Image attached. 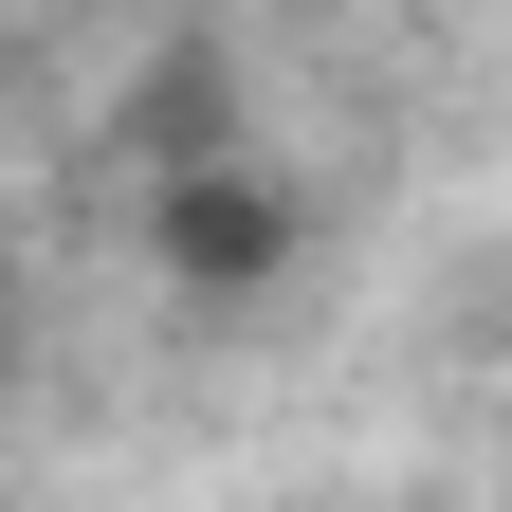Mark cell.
I'll list each match as a JSON object with an SVG mask.
<instances>
[{
  "mask_svg": "<svg viewBox=\"0 0 512 512\" xmlns=\"http://www.w3.org/2000/svg\"><path fill=\"white\" fill-rule=\"evenodd\" d=\"M147 256H165V293H183V311L275 293V275H293V183L256 165V147H220V165H165V183H147Z\"/></svg>",
  "mask_w": 512,
  "mask_h": 512,
  "instance_id": "cell-1",
  "label": "cell"
},
{
  "mask_svg": "<svg viewBox=\"0 0 512 512\" xmlns=\"http://www.w3.org/2000/svg\"><path fill=\"white\" fill-rule=\"evenodd\" d=\"M110 128H128V165H147V183H165V165H220V147H238V74H220V37L147 55V92H128Z\"/></svg>",
  "mask_w": 512,
  "mask_h": 512,
  "instance_id": "cell-2",
  "label": "cell"
},
{
  "mask_svg": "<svg viewBox=\"0 0 512 512\" xmlns=\"http://www.w3.org/2000/svg\"><path fill=\"white\" fill-rule=\"evenodd\" d=\"M0 366H19V275H0Z\"/></svg>",
  "mask_w": 512,
  "mask_h": 512,
  "instance_id": "cell-3",
  "label": "cell"
}]
</instances>
